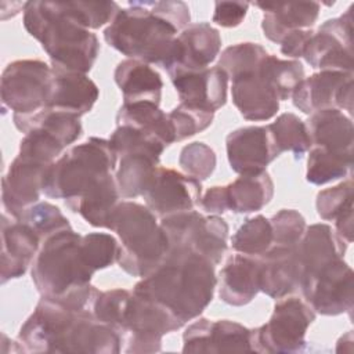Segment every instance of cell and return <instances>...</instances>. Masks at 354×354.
<instances>
[{"mask_svg": "<svg viewBox=\"0 0 354 354\" xmlns=\"http://www.w3.org/2000/svg\"><path fill=\"white\" fill-rule=\"evenodd\" d=\"M183 1H130L104 30L105 41L123 55L165 66L177 33L189 25Z\"/></svg>", "mask_w": 354, "mask_h": 354, "instance_id": "obj_1", "label": "cell"}, {"mask_svg": "<svg viewBox=\"0 0 354 354\" xmlns=\"http://www.w3.org/2000/svg\"><path fill=\"white\" fill-rule=\"evenodd\" d=\"M216 285L212 261L188 249L171 248L165 260L136 283L133 292L160 303L187 324L210 304Z\"/></svg>", "mask_w": 354, "mask_h": 354, "instance_id": "obj_2", "label": "cell"}, {"mask_svg": "<svg viewBox=\"0 0 354 354\" xmlns=\"http://www.w3.org/2000/svg\"><path fill=\"white\" fill-rule=\"evenodd\" d=\"M24 26L40 41L57 71L87 73L98 55L97 36L73 19L64 1H26Z\"/></svg>", "mask_w": 354, "mask_h": 354, "instance_id": "obj_3", "label": "cell"}, {"mask_svg": "<svg viewBox=\"0 0 354 354\" xmlns=\"http://www.w3.org/2000/svg\"><path fill=\"white\" fill-rule=\"evenodd\" d=\"M108 230L120 239L118 264L133 277H147L166 257L169 238L148 206L124 201L113 209Z\"/></svg>", "mask_w": 354, "mask_h": 354, "instance_id": "obj_4", "label": "cell"}, {"mask_svg": "<svg viewBox=\"0 0 354 354\" xmlns=\"http://www.w3.org/2000/svg\"><path fill=\"white\" fill-rule=\"evenodd\" d=\"M93 274L82 252V235L72 228L44 239L30 270L39 293L48 299H59L88 285Z\"/></svg>", "mask_w": 354, "mask_h": 354, "instance_id": "obj_5", "label": "cell"}, {"mask_svg": "<svg viewBox=\"0 0 354 354\" xmlns=\"http://www.w3.org/2000/svg\"><path fill=\"white\" fill-rule=\"evenodd\" d=\"M116 152L109 140L91 137L72 147L46 171L41 191L55 199H71L112 174L116 166Z\"/></svg>", "mask_w": 354, "mask_h": 354, "instance_id": "obj_6", "label": "cell"}, {"mask_svg": "<svg viewBox=\"0 0 354 354\" xmlns=\"http://www.w3.org/2000/svg\"><path fill=\"white\" fill-rule=\"evenodd\" d=\"M315 319V311L306 300L286 297L279 300L271 318L252 329L253 353H299L306 346V332Z\"/></svg>", "mask_w": 354, "mask_h": 354, "instance_id": "obj_7", "label": "cell"}, {"mask_svg": "<svg viewBox=\"0 0 354 354\" xmlns=\"http://www.w3.org/2000/svg\"><path fill=\"white\" fill-rule=\"evenodd\" d=\"M160 225L169 238L170 249H188L214 266L227 250L228 224L216 214L202 216L196 210H189L163 217Z\"/></svg>", "mask_w": 354, "mask_h": 354, "instance_id": "obj_8", "label": "cell"}, {"mask_svg": "<svg viewBox=\"0 0 354 354\" xmlns=\"http://www.w3.org/2000/svg\"><path fill=\"white\" fill-rule=\"evenodd\" d=\"M54 72L39 59H18L6 66L1 75V104L18 115L43 109L50 97Z\"/></svg>", "mask_w": 354, "mask_h": 354, "instance_id": "obj_9", "label": "cell"}, {"mask_svg": "<svg viewBox=\"0 0 354 354\" xmlns=\"http://www.w3.org/2000/svg\"><path fill=\"white\" fill-rule=\"evenodd\" d=\"M184 324L160 303L133 292L124 318L122 339L126 353H158L162 337Z\"/></svg>", "mask_w": 354, "mask_h": 354, "instance_id": "obj_10", "label": "cell"}, {"mask_svg": "<svg viewBox=\"0 0 354 354\" xmlns=\"http://www.w3.org/2000/svg\"><path fill=\"white\" fill-rule=\"evenodd\" d=\"M79 310L43 297L21 326L18 344L24 353H61L65 336Z\"/></svg>", "mask_w": 354, "mask_h": 354, "instance_id": "obj_11", "label": "cell"}, {"mask_svg": "<svg viewBox=\"0 0 354 354\" xmlns=\"http://www.w3.org/2000/svg\"><path fill=\"white\" fill-rule=\"evenodd\" d=\"M353 6L313 33L303 58L321 71L353 73Z\"/></svg>", "mask_w": 354, "mask_h": 354, "instance_id": "obj_12", "label": "cell"}, {"mask_svg": "<svg viewBox=\"0 0 354 354\" xmlns=\"http://www.w3.org/2000/svg\"><path fill=\"white\" fill-rule=\"evenodd\" d=\"M300 290L308 306L318 314L351 313L354 306L353 270L343 259H339L306 279Z\"/></svg>", "mask_w": 354, "mask_h": 354, "instance_id": "obj_13", "label": "cell"}, {"mask_svg": "<svg viewBox=\"0 0 354 354\" xmlns=\"http://www.w3.org/2000/svg\"><path fill=\"white\" fill-rule=\"evenodd\" d=\"M353 73L321 71L303 79L292 94L293 105L311 115L324 109L347 111L353 113Z\"/></svg>", "mask_w": 354, "mask_h": 354, "instance_id": "obj_14", "label": "cell"}, {"mask_svg": "<svg viewBox=\"0 0 354 354\" xmlns=\"http://www.w3.org/2000/svg\"><path fill=\"white\" fill-rule=\"evenodd\" d=\"M202 192L201 181L174 169L158 167L142 194L147 206L160 218L194 210Z\"/></svg>", "mask_w": 354, "mask_h": 354, "instance_id": "obj_15", "label": "cell"}, {"mask_svg": "<svg viewBox=\"0 0 354 354\" xmlns=\"http://www.w3.org/2000/svg\"><path fill=\"white\" fill-rule=\"evenodd\" d=\"M221 37L207 22L189 24L176 37L170 59L163 66L170 77L206 69L218 55Z\"/></svg>", "mask_w": 354, "mask_h": 354, "instance_id": "obj_16", "label": "cell"}, {"mask_svg": "<svg viewBox=\"0 0 354 354\" xmlns=\"http://www.w3.org/2000/svg\"><path fill=\"white\" fill-rule=\"evenodd\" d=\"M225 147L230 166L238 174L264 171L282 153L270 124L236 129L227 136Z\"/></svg>", "mask_w": 354, "mask_h": 354, "instance_id": "obj_17", "label": "cell"}, {"mask_svg": "<svg viewBox=\"0 0 354 354\" xmlns=\"http://www.w3.org/2000/svg\"><path fill=\"white\" fill-rule=\"evenodd\" d=\"M184 353H253L252 329L230 321L199 318L183 335Z\"/></svg>", "mask_w": 354, "mask_h": 354, "instance_id": "obj_18", "label": "cell"}, {"mask_svg": "<svg viewBox=\"0 0 354 354\" xmlns=\"http://www.w3.org/2000/svg\"><path fill=\"white\" fill-rule=\"evenodd\" d=\"M47 165L32 156L18 153L1 180L3 206L11 217L18 218L29 206L39 202Z\"/></svg>", "mask_w": 354, "mask_h": 354, "instance_id": "obj_19", "label": "cell"}, {"mask_svg": "<svg viewBox=\"0 0 354 354\" xmlns=\"http://www.w3.org/2000/svg\"><path fill=\"white\" fill-rule=\"evenodd\" d=\"M170 79L181 104L216 112L227 102L228 76L218 66L181 73Z\"/></svg>", "mask_w": 354, "mask_h": 354, "instance_id": "obj_20", "label": "cell"}, {"mask_svg": "<svg viewBox=\"0 0 354 354\" xmlns=\"http://www.w3.org/2000/svg\"><path fill=\"white\" fill-rule=\"evenodd\" d=\"M40 243V238L30 227L18 220L8 221L7 214H3L0 256L1 283L19 278L26 272L39 252Z\"/></svg>", "mask_w": 354, "mask_h": 354, "instance_id": "obj_21", "label": "cell"}, {"mask_svg": "<svg viewBox=\"0 0 354 354\" xmlns=\"http://www.w3.org/2000/svg\"><path fill=\"white\" fill-rule=\"evenodd\" d=\"M346 249L347 242H344L328 224H313L306 227L301 239L296 245L301 283L325 266L343 259Z\"/></svg>", "mask_w": 354, "mask_h": 354, "instance_id": "obj_22", "label": "cell"}, {"mask_svg": "<svg viewBox=\"0 0 354 354\" xmlns=\"http://www.w3.org/2000/svg\"><path fill=\"white\" fill-rule=\"evenodd\" d=\"M260 259V290L272 299H282L300 289L301 271L296 246L272 245Z\"/></svg>", "mask_w": 354, "mask_h": 354, "instance_id": "obj_23", "label": "cell"}, {"mask_svg": "<svg viewBox=\"0 0 354 354\" xmlns=\"http://www.w3.org/2000/svg\"><path fill=\"white\" fill-rule=\"evenodd\" d=\"M218 296L234 307L250 303L260 292V259L242 253L228 259L218 272Z\"/></svg>", "mask_w": 354, "mask_h": 354, "instance_id": "obj_24", "label": "cell"}, {"mask_svg": "<svg viewBox=\"0 0 354 354\" xmlns=\"http://www.w3.org/2000/svg\"><path fill=\"white\" fill-rule=\"evenodd\" d=\"M54 77L46 106L80 118L98 100L97 84L84 73L53 69Z\"/></svg>", "mask_w": 354, "mask_h": 354, "instance_id": "obj_25", "label": "cell"}, {"mask_svg": "<svg viewBox=\"0 0 354 354\" xmlns=\"http://www.w3.org/2000/svg\"><path fill=\"white\" fill-rule=\"evenodd\" d=\"M231 94L234 105L246 120H268L279 109V100L260 75V69L234 77Z\"/></svg>", "mask_w": 354, "mask_h": 354, "instance_id": "obj_26", "label": "cell"}, {"mask_svg": "<svg viewBox=\"0 0 354 354\" xmlns=\"http://www.w3.org/2000/svg\"><path fill=\"white\" fill-rule=\"evenodd\" d=\"M254 6L264 11L261 22L264 36L277 44L293 30L310 29L319 14V4L315 1L254 3Z\"/></svg>", "mask_w": 354, "mask_h": 354, "instance_id": "obj_27", "label": "cell"}, {"mask_svg": "<svg viewBox=\"0 0 354 354\" xmlns=\"http://www.w3.org/2000/svg\"><path fill=\"white\" fill-rule=\"evenodd\" d=\"M113 77L122 91L123 104L151 102L159 105L163 82L160 75L147 62L127 58L118 64Z\"/></svg>", "mask_w": 354, "mask_h": 354, "instance_id": "obj_28", "label": "cell"}, {"mask_svg": "<svg viewBox=\"0 0 354 354\" xmlns=\"http://www.w3.org/2000/svg\"><path fill=\"white\" fill-rule=\"evenodd\" d=\"M311 147L337 153H353V120L340 109H324L311 113L307 120Z\"/></svg>", "mask_w": 354, "mask_h": 354, "instance_id": "obj_29", "label": "cell"}, {"mask_svg": "<svg viewBox=\"0 0 354 354\" xmlns=\"http://www.w3.org/2000/svg\"><path fill=\"white\" fill-rule=\"evenodd\" d=\"M119 189L112 174H108L93 184L83 194L66 199L65 205L73 213L80 214L90 225L108 228L111 214L119 203Z\"/></svg>", "mask_w": 354, "mask_h": 354, "instance_id": "obj_30", "label": "cell"}, {"mask_svg": "<svg viewBox=\"0 0 354 354\" xmlns=\"http://www.w3.org/2000/svg\"><path fill=\"white\" fill-rule=\"evenodd\" d=\"M228 210L234 213H252L261 210L274 195V183L264 170L260 173L239 174L225 185Z\"/></svg>", "mask_w": 354, "mask_h": 354, "instance_id": "obj_31", "label": "cell"}, {"mask_svg": "<svg viewBox=\"0 0 354 354\" xmlns=\"http://www.w3.org/2000/svg\"><path fill=\"white\" fill-rule=\"evenodd\" d=\"M15 127L26 134L30 130H41L57 138L64 147L71 145L82 136V123L77 116L44 106L30 115H12Z\"/></svg>", "mask_w": 354, "mask_h": 354, "instance_id": "obj_32", "label": "cell"}, {"mask_svg": "<svg viewBox=\"0 0 354 354\" xmlns=\"http://www.w3.org/2000/svg\"><path fill=\"white\" fill-rule=\"evenodd\" d=\"M118 126H130L159 140L165 147L176 142L174 129L159 105L151 102L123 104L116 113Z\"/></svg>", "mask_w": 354, "mask_h": 354, "instance_id": "obj_33", "label": "cell"}, {"mask_svg": "<svg viewBox=\"0 0 354 354\" xmlns=\"http://www.w3.org/2000/svg\"><path fill=\"white\" fill-rule=\"evenodd\" d=\"M159 159L145 152H127L122 155L115 176L120 196L131 199L142 195L159 167Z\"/></svg>", "mask_w": 354, "mask_h": 354, "instance_id": "obj_34", "label": "cell"}, {"mask_svg": "<svg viewBox=\"0 0 354 354\" xmlns=\"http://www.w3.org/2000/svg\"><path fill=\"white\" fill-rule=\"evenodd\" d=\"M260 75L277 98L279 101H286L304 79V69L296 59H279L278 57L268 54L261 64Z\"/></svg>", "mask_w": 354, "mask_h": 354, "instance_id": "obj_35", "label": "cell"}, {"mask_svg": "<svg viewBox=\"0 0 354 354\" xmlns=\"http://www.w3.org/2000/svg\"><path fill=\"white\" fill-rule=\"evenodd\" d=\"M353 166V153H337L313 147L307 159L306 178L308 183L322 185L346 177Z\"/></svg>", "mask_w": 354, "mask_h": 354, "instance_id": "obj_36", "label": "cell"}, {"mask_svg": "<svg viewBox=\"0 0 354 354\" xmlns=\"http://www.w3.org/2000/svg\"><path fill=\"white\" fill-rule=\"evenodd\" d=\"M232 249L238 253L260 257L272 246V227L268 218L259 214L246 218L231 238Z\"/></svg>", "mask_w": 354, "mask_h": 354, "instance_id": "obj_37", "label": "cell"}, {"mask_svg": "<svg viewBox=\"0 0 354 354\" xmlns=\"http://www.w3.org/2000/svg\"><path fill=\"white\" fill-rule=\"evenodd\" d=\"M270 127L281 152L289 151L295 155V159H300L311 148L307 126L295 113L279 115Z\"/></svg>", "mask_w": 354, "mask_h": 354, "instance_id": "obj_38", "label": "cell"}, {"mask_svg": "<svg viewBox=\"0 0 354 354\" xmlns=\"http://www.w3.org/2000/svg\"><path fill=\"white\" fill-rule=\"evenodd\" d=\"M268 53L257 43H238L227 47L221 53L217 66L232 80L234 77L260 69Z\"/></svg>", "mask_w": 354, "mask_h": 354, "instance_id": "obj_39", "label": "cell"}, {"mask_svg": "<svg viewBox=\"0 0 354 354\" xmlns=\"http://www.w3.org/2000/svg\"><path fill=\"white\" fill-rule=\"evenodd\" d=\"M15 220L30 227L41 242L59 231L72 228L61 210L48 202H36L26 207Z\"/></svg>", "mask_w": 354, "mask_h": 354, "instance_id": "obj_40", "label": "cell"}, {"mask_svg": "<svg viewBox=\"0 0 354 354\" xmlns=\"http://www.w3.org/2000/svg\"><path fill=\"white\" fill-rule=\"evenodd\" d=\"M133 292L126 289H111L105 292L97 290L93 299V314L95 318L113 328L122 336L126 313Z\"/></svg>", "mask_w": 354, "mask_h": 354, "instance_id": "obj_41", "label": "cell"}, {"mask_svg": "<svg viewBox=\"0 0 354 354\" xmlns=\"http://www.w3.org/2000/svg\"><path fill=\"white\" fill-rule=\"evenodd\" d=\"M82 252L88 267L95 272L118 263L120 243L106 232H90L82 236Z\"/></svg>", "mask_w": 354, "mask_h": 354, "instance_id": "obj_42", "label": "cell"}, {"mask_svg": "<svg viewBox=\"0 0 354 354\" xmlns=\"http://www.w3.org/2000/svg\"><path fill=\"white\" fill-rule=\"evenodd\" d=\"M64 7L88 30L111 24L120 10L115 1H64Z\"/></svg>", "mask_w": 354, "mask_h": 354, "instance_id": "obj_43", "label": "cell"}, {"mask_svg": "<svg viewBox=\"0 0 354 354\" xmlns=\"http://www.w3.org/2000/svg\"><path fill=\"white\" fill-rule=\"evenodd\" d=\"M109 142L119 156L127 152H145L160 158L166 148L159 140L130 126H118L111 134Z\"/></svg>", "mask_w": 354, "mask_h": 354, "instance_id": "obj_44", "label": "cell"}, {"mask_svg": "<svg viewBox=\"0 0 354 354\" xmlns=\"http://www.w3.org/2000/svg\"><path fill=\"white\" fill-rule=\"evenodd\" d=\"M167 115L174 129L176 141H183L203 131L214 119V112L194 108L181 102Z\"/></svg>", "mask_w": 354, "mask_h": 354, "instance_id": "obj_45", "label": "cell"}, {"mask_svg": "<svg viewBox=\"0 0 354 354\" xmlns=\"http://www.w3.org/2000/svg\"><path fill=\"white\" fill-rule=\"evenodd\" d=\"M178 163L185 174L199 181L206 180L216 169V153L205 142L195 141L181 149Z\"/></svg>", "mask_w": 354, "mask_h": 354, "instance_id": "obj_46", "label": "cell"}, {"mask_svg": "<svg viewBox=\"0 0 354 354\" xmlns=\"http://www.w3.org/2000/svg\"><path fill=\"white\" fill-rule=\"evenodd\" d=\"M317 212L322 220L335 221L342 213L353 207V181L351 178L322 189L317 195Z\"/></svg>", "mask_w": 354, "mask_h": 354, "instance_id": "obj_47", "label": "cell"}, {"mask_svg": "<svg viewBox=\"0 0 354 354\" xmlns=\"http://www.w3.org/2000/svg\"><path fill=\"white\" fill-rule=\"evenodd\" d=\"M272 227V245L293 248L306 231L304 217L295 209H282L270 220Z\"/></svg>", "mask_w": 354, "mask_h": 354, "instance_id": "obj_48", "label": "cell"}, {"mask_svg": "<svg viewBox=\"0 0 354 354\" xmlns=\"http://www.w3.org/2000/svg\"><path fill=\"white\" fill-rule=\"evenodd\" d=\"M64 148L65 147L57 138L47 134L46 131L30 130L21 140L18 153L32 156L47 165H53Z\"/></svg>", "mask_w": 354, "mask_h": 354, "instance_id": "obj_49", "label": "cell"}, {"mask_svg": "<svg viewBox=\"0 0 354 354\" xmlns=\"http://www.w3.org/2000/svg\"><path fill=\"white\" fill-rule=\"evenodd\" d=\"M248 1H216L213 22L223 28H235L246 17Z\"/></svg>", "mask_w": 354, "mask_h": 354, "instance_id": "obj_50", "label": "cell"}, {"mask_svg": "<svg viewBox=\"0 0 354 354\" xmlns=\"http://www.w3.org/2000/svg\"><path fill=\"white\" fill-rule=\"evenodd\" d=\"M313 33L314 32L311 29H300V30H293V32L288 33L279 43L281 53L283 55H288L292 58L303 57Z\"/></svg>", "mask_w": 354, "mask_h": 354, "instance_id": "obj_51", "label": "cell"}, {"mask_svg": "<svg viewBox=\"0 0 354 354\" xmlns=\"http://www.w3.org/2000/svg\"><path fill=\"white\" fill-rule=\"evenodd\" d=\"M201 206L205 212L210 214H218L228 212L225 185H216L206 191V194L201 198Z\"/></svg>", "mask_w": 354, "mask_h": 354, "instance_id": "obj_52", "label": "cell"}]
</instances>
